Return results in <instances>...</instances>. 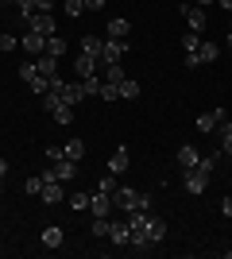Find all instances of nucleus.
<instances>
[{
  "instance_id": "412c9836",
  "label": "nucleus",
  "mask_w": 232,
  "mask_h": 259,
  "mask_svg": "<svg viewBox=\"0 0 232 259\" xmlns=\"http://www.w3.org/2000/svg\"><path fill=\"white\" fill-rule=\"evenodd\" d=\"M101 77H105V81H112V85H120L124 77H128V74H124V62H109V66H105V74H101Z\"/></svg>"
},
{
  "instance_id": "c03bdc74",
  "label": "nucleus",
  "mask_w": 232,
  "mask_h": 259,
  "mask_svg": "<svg viewBox=\"0 0 232 259\" xmlns=\"http://www.w3.org/2000/svg\"><path fill=\"white\" fill-rule=\"evenodd\" d=\"M224 259H232V248H224Z\"/></svg>"
},
{
  "instance_id": "4be33fe9",
  "label": "nucleus",
  "mask_w": 232,
  "mask_h": 259,
  "mask_svg": "<svg viewBox=\"0 0 232 259\" xmlns=\"http://www.w3.org/2000/svg\"><path fill=\"white\" fill-rule=\"evenodd\" d=\"M101 47H105V39H101V35H85V39H81V54L101 58Z\"/></svg>"
},
{
  "instance_id": "7c9ffc66",
  "label": "nucleus",
  "mask_w": 232,
  "mask_h": 259,
  "mask_svg": "<svg viewBox=\"0 0 232 259\" xmlns=\"http://www.w3.org/2000/svg\"><path fill=\"white\" fill-rule=\"evenodd\" d=\"M109 217H93V236H109Z\"/></svg>"
},
{
  "instance_id": "a211bd4d",
  "label": "nucleus",
  "mask_w": 232,
  "mask_h": 259,
  "mask_svg": "<svg viewBox=\"0 0 232 259\" xmlns=\"http://www.w3.org/2000/svg\"><path fill=\"white\" fill-rule=\"evenodd\" d=\"M105 31H109V39H128V31H132V23L124 20V16H112Z\"/></svg>"
},
{
  "instance_id": "f257e3e1",
  "label": "nucleus",
  "mask_w": 232,
  "mask_h": 259,
  "mask_svg": "<svg viewBox=\"0 0 232 259\" xmlns=\"http://www.w3.org/2000/svg\"><path fill=\"white\" fill-rule=\"evenodd\" d=\"M112 205L120 209V213H132V209H151V194H144V190H132V186H116Z\"/></svg>"
},
{
  "instance_id": "20e7f679",
  "label": "nucleus",
  "mask_w": 232,
  "mask_h": 259,
  "mask_svg": "<svg viewBox=\"0 0 232 259\" xmlns=\"http://www.w3.org/2000/svg\"><path fill=\"white\" fill-rule=\"evenodd\" d=\"M182 186H186V194H205L209 190V174L201 170V166H190V170H182Z\"/></svg>"
},
{
  "instance_id": "f704fd0d",
  "label": "nucleus",
  "mask_w": 232,
  "mask_h": 259,
  "mask_svg": "<svg viewBox=\"0 0 232 259\" xmlns=\"http://www.w3.org/2000/svg\"><path fill=\"white\" fill-rule=\"evenodd\" d=\"M70 205H74V209H89V194H85V190L74 194V197H70Z\"/></svg>"
},
{
  "instance_id": "c85d7f7f",
  "label": "nucleus",
  "mask_w": 232,
  "mask_h": 259,
  "mask_svg": "<svg viewBox=\"0 0 232 259\" xmlns=\"http://www.w3.org/2000/svg\"><path fill=\"white\" fill-rule=\"evenodd\" d=\"M93 190H101V194H116V174H105V178H101Z\"/></svg>"
},
{
  "instance_id": "a18cd8bd",
  "label": "nucleus",
  "mask_w": 232,
  "mask_h": 259,
  "mask_svg": "<svg viewBox=\"0 0 232 259\" xmlns=\"http://www.w3.org/2000/svg\"><path fill=\"white\" fill-rule=\"evenodd\" d=\"M8 4H16V0H8Z\"/></svg>"
},
{
  "instance_id": "423d86ee",
  "label": "nucleus",
  "mask_w": 232,
  "mask_h": 259,
  "mask_svg": "<svg viewBox=\"0 0 232 259\" xmlns=\"http://www.w3.org/2000/svg\"><path fill=\"white\" fill-rule=\"evenodd\" d=\"M224 120H228V116H224V108H209V112H201V116L194 120V128H198L201 136H209L213 128H221Z\"/></svg>"
},
{
  "instance_id": "9b49d317",
  "label": "nucleus",
  "mask_w": 232,
  "mask_h": 259,
  "mask_svg": "<svg viewBox=\"0 0 232 259\" xmlns=\"http://www.w3.org/2000/svg\"><path fill=\"white\" fill-rule=\"evenodd\" d=\"M51 170H55L58 182H74V178H77V162L74 159H55V162H51Z\"/></svg>"
},
{
  "instance_id": "79ce46f5",
  "label": "nucleus",
  "mask_w": 232,
  "mask_h": 259,
  "mask_svg": "<svg viewBox=\"0 0 232 259\" xmlns=\"http://www.w3.org/2000/svg\"><path fill=\"white\" fill-rule=\"evenodd\" d=\"M217 4H221V8H228V12H232V0H217Z\"/></svg>"
},
{
  "instance_id": "37998d69",
  "label": "nucleus",
  "mask_w": 232,
  "mask_h": 259,
  "mask_svg": "<svg viewBox=\"0 0 232 259\" xmlns=\"http://www.w3.org/2000/svg\"><path fill=\"white\" fill-rule=\"evenodd\" d=\"M228 47H232V20H228Z\"/></svg>"
},
{
  "instance_id": "2f4dec72",
  "label": "nucleus",
  "mask_w": 232,
  "mask_h": 259,
  "mask_svg": "<svg viewBox=\"0 0 232 259\" xmlns=\"http://www.w3.org/2000/svg\"><path fill=\"white\" fill-rule=\"evenodd\" d=\"M16 8H20L23 20H27V16H35V12H39V0H16Z\"/></svg>"
},
{
  "instance_id": "dca6fc26",
  "label": "nucleus",
  "mask_w": 232,
  "mask_h": 259,
  "mask_svg": "<svg viewBox=\"0 0 232 259\" xmlns=\"http://www.w3.org/2000/svg\"><path fill=\"white\" fill-rule=\"evenodd\" d=\"M217 54H221V47L213 43V39H201V47H198V66H205V62H217Z\"/></svg>"
},
{
  "instance_id": "5701e85b",
  "label": "nucleus",
  "mask_w": 232,
  "mask_h": 259,
  "mask_svg": "<svg viewBox=\"0 0 232 259\" xmlns=\"http://www.w3.org/2000/svg\"><path fill=\"white\" fill-rule=\"evenodd\" d=\"M62 155L74 159V162H81V159H85V140H70L66 147H62Z\"/></svg>"
},
{
  "instance_id": "7ed1b4c3",
  "label": "nucleus",
  "mask_w": 232,
  "mask_h": 259,
  "mask_svg": "<svg viewBox=\"0 0 232 259\" xmlns=\"http://www.w3.org/2000/svg\"><path fill=\"white\" fill-rule=\"evenodd\" d=\"M178 12H182V20L190 23V31H205V20H209V16H205V8H201V4H194V0H182V4H178Z\"/></svg>"
},
{
  "instance_id": "a19ab883",
  "label": "nucleus",
  "mask_w": 232,
  "mask_h": 259,
  "mask_svg": "<svg viewBox=\"0 0 232 259\" xmlns=\"http://www.w3.org/2000/svg\"><path fill=\"white\" fill-rule=\"evenodd\" d=\"M194 4H201V8H209V4H217V0H194Z\"/></svg>"
},
{
  "instance_id": "4c0bfd02",
  "label": "nucleus",
  "mask_w": 232,
  "mask_h": 259,
  "mask_svg": "<svg viewBox=\"0 0 232 259\" xmlns=\"http://www.w3.org/2000/svg\"><path fill=\"white\" fill-rule=\"evenodd\" d=\"M81 4H85L89 12H101V8H105V0H81Z\"/></svg>"
},
{
  "instance_id": "0eeeda50",
  "label": "nucleus",
  "mask_w": 232,
  "mask_h": 259,
  "mask_svg": "<svg viewBox=\"0 0 232 259\" xmlns=\"http://www.w3.org/2000/svg\"><path fill=\"white\" fill-rule=\"evenodd\" d=\"M124 54H128V39H105V47H101V66L120 62Z\"/></svg>"
},
{
  "instance_id": "c9c22d12",
  "label": "nucleus",
  "mask_w": 232,
  "mask_h": 259,
  "mask_svg": "<svg viewBox=\"0 0 232 259\" xmlns=\"http://www.w3.org/2000/svg\"><path fill=\"white\" fill-rule=\"evenodd\" d=\"M205 174H213V166H217V155H201V162H198Z\"/></svg>"
},
{
  "instance_id": "aec40b11",
  "label": "nucleus",
  "mask_w": 232,
  "mask_h": 259,
  "mask_svg": "<svg viewBox=\"0 0 232 259\" xmlns=\"http://www.w3.org/2000/svg\"><path fill=\"white\" fill-rule=\"evenodd\" d=\"M35 66H39V74H43V77H58V58H51V54H39Z\"/></svg>"
},
{
  "instance_id": "72a5a7b5",
  "label": "nucleus",
  "mask_w": 232,
  "mask_h": 259,
  "mask_svg": "<svg viewBox=\"0 0 232 259\" xmlns=\"http://www.w3.org/2000/svg\"><path fill=\"white\" fill-rule=\"evenodd\" d=\"M101 97H105V101H120V93H116L112 81H105V85H101Z\"/></svg>"
},
{
  "instance_id": "393cba45",
  "label": "nucleus",
  "mask_w": 232,
  "mask_h": 259,
  "mask_svg": "<svg viewBox=\"0 0 232 259\" xmlns=\"http://www.w3.org/2000/svg\"><path fill=\"white\" fill-rule=\"evenodd\" d=\"M43 54H51V58H62V54H66V39H62V35H51Z\"/></svg>"
},
{
  "instance_id": "ddd939ff",
  "label": "nucleus",
  "mask_w": 232,
  "mask_h": 259,
  "mask_svg": "<svg viewBox=\"0 0 232 259\" xmlns=\"http://www.w3.org/2000/svg\"><path fill=\"white\" fill-rule=\"evenodd\" d=\"M74 70H77V77H93L101 70V58H93V54H77Z\"/></svg>"
},
{
  "instance_id": "f3484780",
  "label": "nucleus",
  "mask_w": 232,
  "mask_h": 259,
  "mask_svg": "<svg viewBox=\"0 0 232 259\" xmlns=\"http://www.w3.org/2000/svg\"><path fill=\"white\" fill-rule=\"evenodd\" d=\"M62 197H66L62 182H43V194H39V201H47V205H58Z\"/></svg>"
},
{
  "instance_id": "e433bc0d",
  "label": "nucleus",
  "mask_w": 232,
  "mask_h": 259,
  "mask_svg": "<svg viewBox=\"0 0 232 259\" xmlns=\"http://www.w3.org/2000/svg\"><path fill=\"white\" fill-rule=\"evenodd\" d=\"M0 51H16V35H0Z\"/></svg>"
},
{
  "instance_id": "b1692460",
  "label": "nucleus",
  "mask_w": 232,
  "mask_h": 259,
  "mask_svg": "<svg viewBox=\"0 0 232 259\" xmlns=\"http://www.w3.org/2000/svg\"><path fill=\"white\" fill-rule=\"evenodd\" d=\"M124 170H128V151L116 147V155L109 159V174H124Z\"/></svg>"
},
{
  "instance_id": "39448f33",
  "label": "nucleus",
  "mask_w": 232,
  "mask_h": 259,
  "mask_svg": "<svg viewBox=\"0 0 232 259\" xmlns=\"http://www.w3.org/2000/svg\"><path fill=\"white\" fill-rule=\"evenodd\" d=\"M23 23H27V31H39L43 39H51V35L58 31L55 27V12H35V16H27Z\"/></svg>"
},
{
  "instance_id": "f8f14e48",
  "label": "nucleus",
  "mask_w": 232,
  "mask_h": 259,
  "mask_svg": "<svg viewBox=\"0 0 232 259\" xmlns=\"http://www.w3.org/2000/svg\"><path fill=\"white\" fill-rule=\"evenodd\" d=\"M198 47H201V35H198V31H186V35H182V54H186V66H190V70L198 66V58H194V54H198Z\"/></svg>"
},
{
  "instance_id": "a878e982",
  "label": "nucleus",
  "mask_w": 232,
  "mask_h": 259,
  "mask_svg": "<svg viewBox=\"0 0 232 259\" xmlns=\"http://www.w3.org/2000/svg\"><path fill=\"white\" fill-rule=\"evenodd\" d=\"M116 93H120V101H132V97H140V81H132V77H124L120 85H116Z\"/></svg>"
},
{
  "instance_id": "49530a36",
  "label": "nucleus",
  "mask_w": 232,
  "mask_h": 259,
  "mask_svg": "<svg viewBox=\"0 0 232 259\" xmlns=\"http://www.w3.org/2000/svg\"><path fill=\"white\" fill-rule=\"evenodd\" d=\"M0 190H4V182H0Z\"/></svg>"
},
{
  "instance_id": "bb28decb",
  "label": "nucleus",
  "mask_w": 232,
  "mask_h": 259,
  "mask_svg": "<svg viewBox=\"0 0 232 259\" xmlns=\"http://www.w3.org/2000/svg\"><path fill=\"white\" fill-rule=\"evenodd\" d=\"M43 244H47V248H58V244H62V228H58V225L43 228Z\"/></svg>"
},
{
  "instance_id": "2eb2a0df",
  "label": "nucleus",
  "mask_w": 232,
  "mask_h": 259,
  "mask_svg": "<svg viewBox=\"0 0 232 259\" xmlns=\"http://www.w3.org/2000/svg\"><path fill=\"white\" fill-rule=\"evenodd\" d=\"M23 51L39 58V54L47 51V39H43V35H39V31H23Z\"/></svg>"
},
{
  "instance_id": "1a4fd4ad",
  "label": "nucleus",
  "mask_w": 232,
  "mask_h": 259,
  "mask_svg": "<svg viewBox=\"0 0 232 259\" xmlns=\"http://www.w3.org/2000/svg\"><path fill=\"white\" fill-rule=\"evenodd\" d=\"M112 194H101V190H89V213L93 217H112Z\"/></svg>"
},
{
  "instance_id": "4468645a",
  "label": "nucleus",
  "mask_w": 232,
  "mask_h": 259,
  "mask_svg": "<svg viewBox=\"0 0 232 259\" xmlns=\"http://www.w3.org/2000/svg\"><path fill=\"white\" fill-rule=\"evenodd\" d=\"M198 162H201V151L194 147V143H182V147H178V166H182V170L198 166Z\"/></svg>"
},
{
  "instance_id": "cd10ccee",
  "label": "nucleus",
  "mask_w": 232,
  "mask_h": 259,
  "mask_svg": "<svg viewBox=\"0 0 232 259\" xmlns=\"http://www.w3.org/2000/svg\"><path fill=\"white\" fill-rule=\"evenodd\" d=\"M23 194H31V197H39V194H43V174L27 178V182H23Z\"/></svg>"
},
{
  "instance_id": "f03ea898",
  "label": "nucleus",
  "mask_w": 232,
  "mask_h": 259,
  "mask_svg": "<svg viewBox=\"0 0 232 259\" xmlns=\"http://www.w3.org/2000/svg\"><path fill=\"white\" fill-rule=\"evenodd\" d=\"M43 108L55 116V124H74V105H66V101H58L55 93H43Z\"/></svg>"
},
{
  "instance_id": "ea45409f",
  "label": "nucleus",
  "mask_w": 232,
  "mask_h": 259,
  "mask_svg": "<svg viewBox=\"0 0 232 259\" xmlns=\"http://www.w3.org/2000/svg\"><path fill=\"white\" fill-rule=\"evenodd\" d=\"M4 178H8V162L0 159V182H4Z\"/></svg>"
},
{
  "instance_id": "6e6552de",
  "label": "nucleus",
  "mask_w": 232,
  "mask_h": 259,
  "mask_svg": "<svg viewBox=\"0 0 232 259\" xmlns=\"http://www.w3.org/2000/svg\"><path fill=\"white\" fill-rule=\"evenodd\" d=\"M144 236H147V248H151V244H163V240H166V221H163V217H151V213H147Z\"/></svg>"
},
{
  "instance_id": "473e14b6",
  "label": "nucleus",
  "mask_w": 232,
  "mask_h": 259,
  "mask_svg": "<svg viewBox=\"0 0 232 259\" xmlns=\"http://www.w3.org/2000/svg\"><path fill=\"white\" fill-rule=\"evenodd\" d=\"M62 8H66V16H81L85 4H81V0H62Z\"/></svg>"
},
{
  "instance_id": "6ab92c4d",
  "label": "nucleus",
  "mask_w": 232,
  "mask_h": 259,
  "mask_svg": "<svg viewBox=\"0 0 232 259\" xmlns=\"http://www.w3.org/2000/svg\"><path fill=\"white\" fill-rule=\"evenodd\" d=\"M77 85H81V93H85V97H101L105 77H101V74H93V77H77Z\"/></svg>"
},
{
  "instance_id": "9d476101",
  "label": "nucleus",
  "mask_w": 232,
  "mask_h": 259,
  "mask_svg": "<svg viewBox=\"0 0 232 259\" xmlns=\"http://www.w3.org/2000/svg\"><path fill=\"white\" fill-rule=\"evenodd\" d=\"M109 240L116 244V248H132V228H128V221H112L109 225Z\"/></svg>"
},
{
  "instance_id": "58836bf2",
  "label": "nucleus",
  "mask_w": 232,
  "mask_h": 259,
  "mask_svg": "<svg viewBox=\"0 0 232 259\" xmlns=\"http://www.w3.org/2000/svg\"><path fill=\"white\" fill-rule=\"evenodd\" d=\"M221 213H224V217H232V197H224V201H221Z\"/></svg>"
},
{
  "instance_id": "c756f323",
  "label": "nucleus",
  "mask_w": 232,
  "mask_h": 259,
  "mask_svg": "<svg viewBox=\"0 0 232 259\" xmlns=\"http://www.w3.org/2000/svg\"><path fill=\"white\" fill-rule=\"evenodd\" d=\"M221 147H224V155H232V120L221 124Z\"/></svg>"
}]
</instances>
